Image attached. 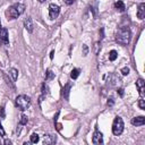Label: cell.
Wrapping results in <instances>:
<instances>
[{"mask_svg":"<svg viewBox=\"0 0 145 145\" xmlns=\"http://www.w3.org/2000/svg\"><path fill=\"white\" fill-rule=\"evenodd\" d=\"M121 74L125 75V76L128 75V74H129V68H128V67H123V68L121 69Z\"/></svg>","mask_w":145,"mask_h":145,"instance_id":"obj_23","label":"cell"},{"mask_svg":"<svg viewBox=\"0 0 145 145\" xmlns=\"http://www.w3.org/2000/svg\"><path fill=\"white\" fill-rule=\"evenodd\" d=\"M145 123V117L139 116V117H135L131 119V125L138 127V126H143Z\"/></svg>","mask_w":145,"mask_h":145,"instance_id":"obj_7","label":"cell"},{"mask_svg":"<svg viewBox=\"0 0 145 145\" xmlns=\"http://www.w3.org/2000/svg\"><path fill=\"white\" fill-rule=\"evenodd\" d=\"M5 145H11V142H10L9 139H6V142H5Z\"/></svg>","mask_w":145,"mask_h":145,"instance_id":"obj_28","label":"cell"},{"mask_svg":"<svg viewBox=\"0 0 145 145\" xmlns=\"http://www.w3.org/2000/svg\"><path fill=\"white\" fill-rule=\"evenodd\" d=\"M0 41H2L5 44H8L9 43V39H8V31L6 28H2L0 29Z\"/></svg>","mask_w":145,"mask_h":145,"instance_id":"obj_8","label":"cell"},{"mask_svg":"<svg viewBox=\"0 0 145 145\" xmlns=\"http://www.w3.org/2000/svg\"><path fill=\"white\" fill-rule=\"evenodd\" d=\"M24 26H25V28H26L27 32H29V33L33 32V22H32V18H31V17L25 18V20H24Z\"/></svg>","mask_w":145,"mask_h":145,"instance_id":"obj_10","label":"cell"},{"mask_svg":"<svg viewBox=\"0 0 145 145\" xmlns=\"http://www.w3.org/2000/svg\"><path fill=\"white\" fill-rule=\"evenodd\" d=\"M70 87H71V85H70V84H67V85L65 86L63 95H65V99H66V100H68V97H69V89H70Z\"/></svg>","mask_w":145,"mask_h":145,"instance_id":"obj_16","label":"cell"},{"mask_svg":"<svg viewBox=\"0 0 145 145\" xmlns=\"http://www.w3.org/2000/svg\"><path fill=\"white\" fill-rule=\"evenodd\" d=\"M53 54H54V51H51V54H50V58H51V59L53 58Z\"/></svg>","mask_w":145,"mask_h":145,"instance_id":"obj_30","label":"cell"},{"mask_svg":"<svg viewBox=\"0 0 145 145\" xmlns=\"http://www.w3.org/2000/svg\"><path fill=\"white\" fill-rule=\"evenodd\" d=\"M23 145H32V143H27V142H25Z\"/></svg>","mask_w":145,"mask_h":145,"instance_id":"obj_32","label":"cell"},{"mask_svg":"<svg viewBox=\"0 0 145 145\" xmlns=\"http://www.w3.org/2000/svg\"><path fill=\"white\" fill-rule=\"evenodd\" d=\"M48 93H49V87H48V85L45 83H43L42 84V94L43 95H46Z\"/></svg>","mask_w":145,"mask_h":145,"instance_id":"obj_20","label":"cell"},{"mask_svg":"<svg viewBox=\"0 0 145 145\" xmlns=\"http://www.w3.org/2000/svg\"><path fill=\"white\" fill-rule=\"evenodd\" d=\"M87 52H88V48L86 44L83 45V56H87Z\"/></svg>","mask_w":145,"mask_h":145,"instance_id":"obj_24","label":"cell"},{"mask_svg":"<svg viewBox=\"0 0 145 145\" xmlns=\"http://www.w3.org/2000/svg\"><path fill=\"white\" fill-rule=\"evenodd\" d=\"M79 72H80V70L77 69V68H75V69H72L71 72H70V77H71L72 79H76V78L79 76Z\"/></svg>","mask_w":145,"mask_h":145,"instance_id":"obj_15","label":"cell"},{"mask_svg":"<svg viewBox=\"0 0 145 145\" xmlns=\"http://www.w3.org/2000/svg\"><path fill=\"white\" fill-rule=\"evenodd\" d=\"M92 142H93L94 145H104L103 144V135L97 128L95 129V131L92 136Z\"/></svg>","mask_w":145,"mask_h":145,"instance_id":"obj_6","label":"cell"},{"mask_svg":"<svg viewBox=\"0 0 145 145\" xmlns=\"http://www.w3.org/2000/svg\"><path fill=\"white\" fill-rule=\"evenodd\" d=\"M118 93H119L120 96H123V89H122V88H119V89H118Z\"/></svg>","mask_w":145,"mask_h":145,"instance_id":"obj_27","label":"cell"},{"mask_svg":"<svg viewBox=\"0 0 145 145\" xmlns=\"http://www.w3.org/2000/svg\"><path fill=\"white\" fill-rule=\"evenodd\" d=\"M114 7H116V9H117L118 11H120V12H123L125 9H126L125 3H123L122 1H117V2L114 3Z\"/></svg>","mask_w":145,"mask_h":145,"instance_id":"obj_13","label":"cell"},{"mask_svg":"<svg viewBox=\"0 0 145 145\" xmlns=\"http://www.w3.org/2000/svg\"><path fill=\"white\" fill-rule=\"evenodd\" d=\"M52 78H54V74L51 70H46V72H45V79H52Z\"/></svg>","mask_w":145,"mask_h":145,"instance_id":"obj_19","label":"cell"},{"mask_svg":"<svg viewBox=\"0 0 145 145\" xmlns=\"http://www.w3.org/2000/svg\"><path fill=\"white\" fill-rule=\"evenodd\" d=\"M5 134H6V133H5V129L2 128V126H1V123H0V135H1V136H5Z\"/></svg>","mask_w":145,"mask_h":145,"instance_id":"obj_26","label":"cell"},{"mask_svg":"<svg viewBox=\"0 0 145 145\" xmlns=\"http://www.w3.org/2000/svg\"><path fill=\"white\" fill-rule=\"evenodd\" d=\"M1 117L5 118V110H3V108H1Z\"/></svg>","mask_w":145,"mask_h":145,"instance_id":"obj_29","label":"cell"},{"mask_svg":"<svg viewBox=\"0 0 145 145\" xmlns=\"http://www.w3.org/2000/svg\"><path fill=\"white\" fill-rule=\"evenodd\" d=\"M117 57H118V53H117V51H116V50L110 51V53H109V59H110L111 61H114V60L117 59Z\"/></svg>","mask_w":145,"mask_h":145,"instance_id":"obj_17","label":"cell"},{"mask_svg":"<svg viewBox=\"0 0 145 145\" xmlns=\"http://www.w3.org/2000/svg\"><path fill=\"white\" fill-rule=\"evenodd\" d=\"M0 29H1V23H0Z\"/></svg>","mask_w":145,"mask_h":145,"instance_id":"obj_33","label":"cell"},{"mask_svg":"<svg viewBox=\"0 0 145 145\" xmlns=\"http://www.w3.org/2000/svg\"><path fill=\"white\" fill-rule=\"evenodd\" d=\"M15 103H16V106H17L19 110L24 111V110H26V109L29 106V104H31V99H29V96H27V95H25V94H22V95H18V96L16 97Z\"/></svg>","mask_w":145,"mask_h":145,"instance_id":"obj_3","label":"cell"},{"mask_svg":"<svg viewBox=\"0 0 145 145\" xmlns=\"http://www.w3.org/2000/svg\"><path fill=\"white\" fill-rule=\"evenodd\" d=\"M24 11H25V5L24 3H15L8 8V10L6 11V15L10 19H15L19 15H22Z\"/></svg>","mask_w":145,"mask_h":145,"instance_id":"obj_2","label":"cell"},{"mask_svg":"<svg viewBox=\"0 0 145 145\" xmlns=\"http://www.w3.org/2000/svg\"><path fill=\"white\" fill-rule=\"evenodd\" d=\"M130 36H131V33H130V29L128 26H123V27H120L116 34V41L117 43L121 44V45H127L130 41Z\"/></svg>","mask_w":145,"mask_h":145,"instance_id":"obj_1","label":"cell"},{"mask_svg":"<svg viewBox=\"0 0 145 145\" xmlns=\"http://www.w3.org/2000/svg\"><path fill=\"white\" fill-rule=\"evenodd\" d=\"M59 12H60V7L56 3H50V6H49V16H50V18L56 19L59 16Z\"/></svg>","mask_w":145,"mask_h":145,"instance_id":"obj_5","label":"cell"},{"mask_svg":"<svg viewBox=\"0 0 145 145\" xmlns=\"http://www.w3.org/2000/svg\"><path fill=\"white\" fill-rule=\"evenodd\" d=\"M144 85H145V83H144V80H143L142 78H139V79L136 82V86H137L138 92H139V94H140L142 97L144 96Z\"/></svg>","mask_w":145,"mask_h":145,"instance_id":"obj_11","label":"cell"},{"mask_svg":"<svg viewBox=\"0 0 145 145\" xmlns=\"http://www.w3.org/2000/svg\"><path fill=\"white\" fill-rule=\"evenodd\" d=\"M137 17H138L139 19H144V18H145V2H142V3L138 6Z\"/></svg>","mask_w":145,"mask_h":145,"instance_id":"obj_9","label":"cell"},{"mask_svg":"<svg viewBox=\"0 0 145 145\" xmlns=\"http://www.w3.org/2000/svg\"><path fill=\"white\" fill-rule=\"evenodd\" d=\"M9 74L11 75L12 80H14V82H16V80H17V77H18V71H17V69H15V68L9 69Z\"/></svg>","mask_w":145,"mask_h":145,"instance_id":"obj_14","label":"cell"},{"mask_svg":"<svg viewBox=\"0 0 145 145\" xmlns=\"http://www.w3.org/2000/svg\"><path fill=\"white\" fill-rule=\"evenodd\" d=\"M39 140H40V137H39V135H37V134H35V133H34V134H32V135H31V143H32V144H36Z\"/></svg>","mask_w":145,"mask_h":145,"instance_id":"obj_18","label":"cell"},{"mask_svg":"<svg viewBox=\"0 0 145 145\" xmlns=\"http://www.w3.org/2000/svg\"><path fill=\"white\" fill-rule=\"evenodd\" d=\"M26 123H27V117L23 114V116L20 117V121H19V125L22 126V125H26Z\"/></svg>","mask_w":145,"mask_h":145,"instance_id":"obj_22","label":"cell"},{"mask_svg":"<svg viewBox=\"0 0 145 145\" xmlns=\"http://www.w3.org/2000/svg\"><path fill=\"white\" fill-rule=\"evenodd\" d=\"M123 120L121 117H116L114 120H113V123H112V133L113 135L116 136H119L122 134L123 131Z\"/></svg>","mask_w":145,"mask_h":145,"instance_id":"obj_4","label":"cell"},{"mask_svg":"<svg viewBox=\"0 0 145 145\" xmlns=\"http://www.w3.org/2000/svg\"><path fill=\"white\" fill-rule=\"evenodd\" d=\"M138 106L142 109V110H145V103H144V99L140 97L139 101H138Z\"/></svg>","mask_w":145,"mask_h":145,"instance_id":"obj_21","label":"cell"},{"mask_svg":"<svg viewBox=\"0 0 145 145\" xmlns=\"http://www.w3.org/2000/svg\"><path fill=\"white\" fill-rule=\"evenodd\" d=\"M66 3L67 5H71V3H74V1H66Z\"/></svg>","mask_w":145,"mask_h":145,"instance_id":"obj_31","label":"cell"},{"mask_svg":"<svg viewBox=\"0 0 145 145\" xmlns=\"http://www.w3.org/2000/svg\"><path fill=\"white\" fill-rule=\"evenodd\" d=\"M113 103H114V101H113V99H112V97H110V99L108 100V103H106V104H108L109 106H112V105H113Z\"/></svg>","mask_w":145,"mask_h":145,"instance_id":"obj_25","label":"cell"},{"mask_svg":"<svg viewBox=\"0 0 145 145\" xmlns=\"http://www.w3.org/2000/svg\"><path fill=\"white\" fill-rule=\"evenodd\" d=\"M43 142H44V145H52V144L56 142V136L45 135L44 138H43Z\"/></svg>","mask_w":145,"mask_h":145,"instance_id":"obj_12","label":"cell"}]
</instances>
